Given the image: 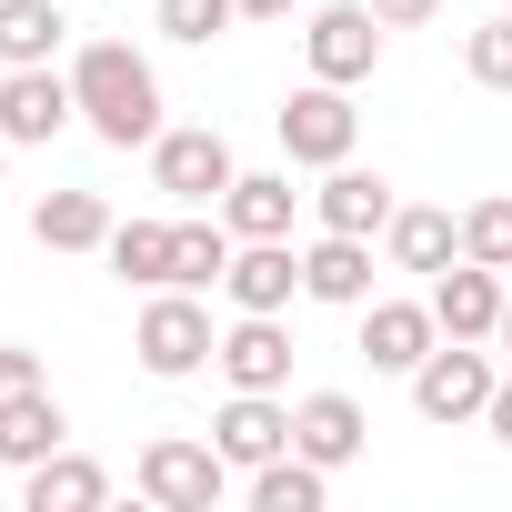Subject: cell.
I'll list each match as a JSON object with an SVG mask.
<instances>
[{"label":"cell","mask_w":512,"mask_h":512,"mask_svg":"<svg viewBox=\"0 0 512 512\" xmlns=\"http://www.w3.org/2000/svg\"><path fill=\"white\" fill-rule=\"evenodd\" d=\"M71 91H81V121L111 141V151H151L161 141V81L131 41H81L71 61Z\"/></svg>","instance_id":"1"},{"label":"cell","mask_w":512,"mask_h":512,"mask_svg":"<svg viewBox=\"0 0 512 512\" xmlns=\"http://www.w3.org/2000/svg\"><path fill=\"white\" fill-rule=\"evenodd\" d=\"M131 352H141V372H151V382H191V372L221 352V332H211L201 292L161 282V292H151V312H141V332H131Z\"/></svg>","instance_id":"2"},{"label":"cell","mask_w":512,"mask_h":512,"mask_svg":"<svg viewBox=\"0 0 512 512\" xmlns=\"http://www.w3.org/2000/svg\"><path fill=\"white\" fill-rule=\"evenodd\" d=\"M272 131H282V161H302V171H332V161H352V141H362V111H352V91H342V81H302V91L272 111Z\"/></svg>","instance_id":"3"},{"label":"cell","mask_w":512,"mask_h":512,"mask_svg":"<svg viewBox=\"0 0 512 512\" xmlns=\"http://www.w3.org/2000/svg\"><path fill=\"white\" fill-rule=\"evenodd\" d=\"M492 382H502V372H492V352L442 332V342L422 352V372H412V412H422V422H442V432H452V422H482V412H492Z\"/></svg>","instance_id":"4"},{"label":"cell","mask_w":512,"mask_h":512,"mask_svg":"<svg viewBox=\"0 0 512 512\" xmlns=\"http://www.w3.org/2000/svg\"><path fill=\"white\" fill-rule=\"evenodd\" d=\"M302 61H312V81H372L382 71V11L372 0H322V11L302 21Z\"/></svg>","instance_id":"5"},{"label":"cell","mask_w":512,"mask_h":512,"mask_svg":"<svg viewBox=\"0 0 512 512\" xmlns=\"http://www.w3.org/2000/svg\"><path fill=\"white\" fill-rule=\"evenodd\" d=\"M141 492H151L161 512H211V502L231 492V462H221V442L161 432V442H141Z\"/></svg>","instance_id":"6"},{"label":"cell","mask_w":512,"mask_h":512,"mask_svg":"<svg viewBox=\"0 0 512 512\" xmlns=\"http://www.w3.org/2000/svg\"><path fill=\"white\" fill-rule=\"evenodd\" d=\"M151 181H161L181 211H201V201L221 211V191L241 181V161H231L221 131H161V141H151Z\"/></svg>","instance_id":"7"},{"label":"cell","mask_w":512,"mask_h":512,"mask_svg":"<svg viewBox=\"0 0 512 512\" xmlns=\"http://www.w3.org/2000/svg\"><path fill=\"white\" fill-rule=\"evenodd\" d=\"M81 121V91H71V71H51V61H31V71H0V141H61Z\"/></svg>","instance_id":"8"},{"label":"cell","mask_w":512,"mask_h":512,"mask_svg":"<svg viewBox=\"0 0 512 512\" xmlns=\"http://www.w3.org/2000/svg\"><path fill=\"white\" fill-rule=\"evenodd\" d=\"M502 302H512V292H502L492 262H442V272H432V322H442L452 342H492V332H502Z\"/></svg>","instance_id":"9"},{"label":"cell","mask_w":512,"mask_h":512,"mask_svg":"<svg viewBox=\"0 0 512 512\" xmlns=\"http://www.w3.org/2000/svg\"><path fill=\"white\" fill-rule=\"evenodd\" d=\"M211 362H221L231 392H282V382H292V332H282V312H241Z\"/></svg>","instance_id":"10"},{"label":"cell","mask_w":512,"mask_h":512,"mask_svg":"<svg viewBox=\"0 0 512 512\" xmlns=\"http://www.w3.org/2000/svg\"><path fill=\"white\" fill-rule=\"evenodd\" d=\"M211 442H221L231 472H262L272 452H292V412H282V392H231V402L211 412Z\"/></svg>","instance_id":"11"},{"label":"cell","mask_w":512,"mask_h":512,"mask_svg":"<svg viewBox=\"0 0 512 512\" xmlns=\"http://www.w3.org/2000/svg\"><path fill=\"white\" fill-rule=\"evenodd\" d=\"M442 342V322H432V302H362V362L372 372H422V352Z\"/></svg>","instance_id":"12"},{"label":"cell","mask_w":512,"mask_h":512,"mask_svg":"<svg viewBox=\"0 0 512 512\" xmlns=\"http://www.w3.org/2000/svg\"><path fill=\"white\" fill-rule=\"evenodd\" d=\"M362 442H372V422H362L352 392H302V402H292V452H312L322 472L362 462Z\"/></svg>","instance_id":"13"},{"label":"cell","mask_w":512,"mask_h":512,"mask_svg":"<svg viewBox=\"0 0 512 512\" xmlns=\"http://www.w3.org/2000/svg\"><path fill=\"white\" fill-rule=\"evenodd\" d=\"M302 302H332V312H362L372 302V241L362 231H322L302 251Z\"/></svg>","instance_id":"14"},{"label":"cell","mask_w":512,"mask_h":512,"mask_svg":"<svg viewBox=\"0 0 512 512\" xmlns=\"http://www.w3.org/2000/svg\"><path fill=\"white\" fill-rule=\"evenodd\" d=\"M221 292H231V312H292V292H302V251H292V241H241L231 272H221Z\"/></svg>","instance_id":"15"},{"label":"cell","mask_w":512,"mask_h":512,"mask_svg":"<svg viewBox=\"0 0 512 512\" xmlns=\"http://www.w3.org/2000/svg\"><path fill=\"white\" fill-rule=\"evenodd\" d=\"M392 211H402V201H392V181H382V171H362V161H332V171H322V191H312V221H322V231H362V241H372Z\"/></svg>","instance_id":"16"},{"label":"cell","mask_w":512,"mask_h":512,"mask_svg":"<svg viewBox=\"0 0 512 512\" xmlns=\"http://www.w3.org/2000/svg\"><path fill=\"white\" fill-rule=\"evenodd\" d=\"M292 211H302L292 171H241V181L221 191V221H231V241H292Z\"/></svg>","instance_id":"17"},{"label":"cell","mask_w":512,"mask_h":512,"mask_svg":"<svg viewBox=\"0 0 512 512\" xmlns=\"http://www.w3.org/2000/svg\"><path fill=\"white\" fill-rule=\"evenodd\" d=\"M101 502H111V472H101V462H81L71 442H61L51 462H31V472H21V512H101Z\"/></svg>","instance_id":"18"},{"label":"cell","mask_w":512,"mask_h":512,"mask_svg":"<svg viewBox=\"0 0 512 512\" xmlns=\"http://www.w3.org/2000/svg\"><path fill=\"white\" fill-rule=\"evenodd\" d=\"M382 262H392V272H442V262H462V221L432 211V201L392 211V221H382Z\"/></svg>","instance_id":"19"},{"label":"cell","mask_w":512,"mask_h":512,"mask_svg":"<svg viewBox=\"0 0 512 512\" xmlns=\"http://www.w3.org/2000/svg\"><path fill=\"white\" fill-rule=\"evenodd\" d=\"M61 442H71V412L51 402V382L21 392V402H0V472H31V462H51Z\"/></svg>","instance_id":"20"},{"label":"cell","mask_w":512,"mask_h":512,"mask_svg":"<svg viewBox=\"0 0 512 512\" xmlns=\"http://www.w3.org/2000/svg\"><path fill=\"white\" fill-rule=\"evenodd\" d=\"M31 241L41 251H101L111 241V201L101 191H41L31 201Z\"/></svg>","instance_id":"21"},{"label":"cell","mask_w":512,"mask_h":512,"mask_svg":"<svg viewBox=\"0 0 512 512\" xmlns=\"http://www.w3.org/2000/svg\"><path fill=\"white\" fill-rule=\"evenodd\" d=\"M71 21L61 0H0V71H31V61H61Z\"/></svg>","instance_id":"22"},{"label":"cell","mask_w":512,"mask_h":512,"mask_svg":"<svg viewBox=\"0 0 512 512\" xmlns=\"http://www.w3.org/2000/svg\"><path fill=\"white\" fill-rule=\"evenodd\" d=\"M231 221H171V282L181 292H221V272H231Z\"/></svg>","instance_id":"23"},{"label":"cell","mask_w":512,"mask_h":512,"mask_svg":"<svg viewBox=\"0 0 512 512\" xmlns=\"http://www.w3.org/2000/svg\"><path fill=\"white\" fill-rule=\"evenodd\" d=\"M322 492H332V472L312 452H272L251 472V512H322Z\"/></svg>","instance_id":"24"},{"label":"cell","mask_w":512,"mask_h":512,"mask_svg":"<svg viewBox=\"0 0 512 512\" xmlns=\"http://www.w3.org/2000/svg\"><path fill=\"white\" fill-rule=\"evenodd\" d=\"M101 262H111L121 282L161 292V282H171V221H111V241H101Z\"/></svg>","instance_id":"25"},{"label":"cell","mask_w":512,"mask_h":512,"mask_svg":"<svg viewBox=\"0 0 512 512\" xmlns=\"http://www.w3.org/2000/svg\"><path fill=\"white\" fill-rule=\"evenodd\" d=\"M462 262L512 272V191H492V201H472V211H462Z\"/></svg>","instance_id":"26"},{"label":"cell","mask_w":512,"mask_h":512,"mask_svg":"<svg viewBox=\"0 0 512 512\" xmlns=\"http://www.w3.org/2000/svg\"><path fill=\"white\" fill-rule=\"evenodd\" d=\"M231 21H241V0H161V31H171V41H191V51H211Z\"/></svg>","instance_id":"27"},{"label":"cell","mask_w":512,"mask_h":512,"mask_svg":"<svg viewBox=\"0 0 512 512\" xmlns=\"http://www.w3.org/2000/svg\"><path fill=\"white\" fill-rule=\"evenodd\" d=\"M462 71H472L482 91H512V11H502V21H482V31L462 41Z\"/></svg>","instance_id":"28"},{"label":"cell","mask_w":512,"mask_h":512,"mask_svg":"<svg viewBox=\"0 0 512 512\" xmlns=\"http://www.w3.org/2000/svg\"><path fill=\"white\" fill-rule=\"evenodd\" d=\"M21 392H41V352L0 342V402H21Z\"/></svg>","instance_id":"29"},{"label":"cell","mask_w":512,"mask_h":512,"mask_svg":"<svg viewBox=\"0 0 512 512\" xmlns=\"http://www.w3.org/2000/svg\"><path fill=\"white\" fill-rule=\"evenodd\" d=\"M382 11V31H422V21H442V0H372Z\"/></svg>","instance_id":"30"},{"label":"cell","mask_w":512,"mask_h":512,"mask_svg":"<svg viewBox=\"0 0 512 512\" xmlns=\"http://www.w3.org/2000/svg\"><path fill=\"white\" fill-rule=\"evenodd\" d=\"M482 422H492V442L512 452V382H492V412H482Z\"/></svg>","instance_id":"31"},{"label":"cell","mask_w":512,"mask_h":512,"mask_svg":"<svg viewBox=\"0 0 512 512\" xmlns=\"http://www.w3.org/2000/svg\"><path fill=\"white\" fill-rule=\"evenodd\" d=\"M302 0H241V21H292Z\"/></svg>","instance_id":"32"},{"label":"cell","mask_w":512,"mask_h":512,"mask_svg":"<svg viewBox=\"0 0 512 512\" xmlns=\"http://www.w3.org/2000/svg\"><path fill=\"white\" fill-rule=\"evenodd\" d=\"M492 342H502V352H512V302H502V332H492Z\"/></svg>","instance_id":"33"},{"label":"cell","mask_w":512,"mask_h":512,"mask_svg":"<svg viewBox=\"0 0 512 512\" xmlns=\"http://www.w3.org/2000/svg\"><path fill=\"white\" fill-rule=\"evenodd\" d=\"M0 161H11V141H0Z\"/></svg>","instance_id":"34"},{"label":"cell","mask_w":512,"mask_h":512,"mask_svg":"<svg viewBox=\"0 0 512 512\" xmlns=\"http://www.w3.org/2000/svg\"><path fill=\"white\" fill-rule=\"evenodd\" d=\"M502 11H512V0H502Z\"/></svg>","instance_id":"35"}]
</instances>
